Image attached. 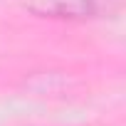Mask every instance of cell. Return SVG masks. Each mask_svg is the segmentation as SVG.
Segmentation results:
<instances>
[{
  "label": "cell",
  "instance_id": "cell-1",
  "mask_svg": "<svg viewBox=\"0 0 126 126\" xmlns=\"http://www.w3.org/2000/svg\"><path fill=\"white\" fill-rule=\"evenodd\" d=\"M17 3L35 17L69 22L101 20L116 10V0H17Z\"/></svg>",
  "mask_w": 126,
  "mask_h": 126
}]
</instances>
